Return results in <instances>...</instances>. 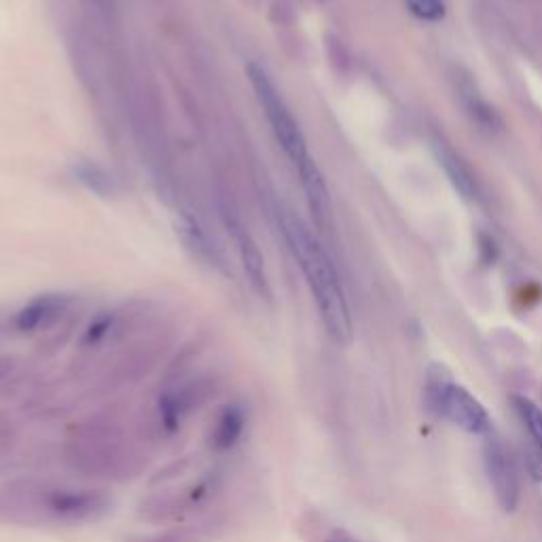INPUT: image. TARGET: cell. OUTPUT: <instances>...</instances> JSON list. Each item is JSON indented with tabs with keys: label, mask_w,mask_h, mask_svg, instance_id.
Returning <instances> with one entry per match:
<instances>
[{
	"label": "cell",
	"mask_w": 542,
	"mask_h": 542,
	"mask_svg": "<svg viewBox=\"0 0 542 542\" xmlns=\"http://www.w3.org/2000/svg\"><path fill=\"white\" fill-rule=\"evenodd\" d=\"M66 305H68V299L62 295L36 297L26 307H22L20 314L15 316V327H17V331H22V333L45 329L62 316Z\"/></svg>",
	"instance_id": "5bb4252c"
},
{
	"label": "cell",
	"mask_w": 542,
	"mask_h": 542,
	"mask_svg": "<svg viewBox=\"0 0 542 542\" xmlns=\"http://www.w3.org/2000/svg\"><path fill=\"white\" fill-rule=\"evenodd\" d=\"M405 5L422 22H441L447 13L445 0H405Z\"/></svg>",
	"instance_id": "ffe728a7"
},
{
	"label": "cell",
	"mask_w": 542,
	"mask_h": 542,
	"mask_svg": "<svg viewBox=\"0 0 542 542\" xmlns=\"http://www.w3.org/2000/svg\"><path fill=\"white\" fill-rule=\"evenodd\" d=\"M125 542H206V530L195 526H174L149 534H134Z\"/></svg>",
	"instance_id": "d6986e66"
},
{
	"label": "cell",
	"mask_w": 542,
	"mask_h": 542,
	"mask_svg": "<svg viewBox=\"0 0 542 542\" xmlns=\"http://www.w3.org/2000/svg\"><path fill=\"white\" fill-rule=\"evenodd\" d=\"M43 509L47 526H51V523L77 526V523L98 521L106 513H111L113 498L104 490H92V487H66L47 483Z\"/></svg>",
	"instance_id": "5b68a950"
},
{
	"label": "cell",
	"mask_w": 542,
	"mask_h": 542,
	"mask_svg": "<svg viewBox=\"0 0 542 542\" xmlns=\"http://www.w3.org/2000/svg\"><path fill=\"white\" fill-rule=\"evenodd\" d=\"M426 405L437 418L449 422L468 435L485 437L494 430L490 413L479 399L460 386L443 365H432L426 375Z\"/></svg>",
	"instance_id": "3957f363"
},
{
	"label": "cell",
	"mask_w": 542,
	"mask_h": 542,
	"mask_svg": "<svg viewBox=\"0 0 542 542\" xmlns=\"http://www.w3.org/2000/svg\"><path fill=\"white\" fill-rule=\"evenodd\" d=\"M280 225L284 240L297 259L305 282L314 295L318 314L324 322V329L339 346H348L354 337L350 305L343 293L337 269L329 259L327 250L312 236L310 229L303 225L299 216L293 212H282Z\"/></svg>",
	"instance_id": "6da1fadb"
},
{
	"label": "cell",
	"mask_w": 542,
	"mask_h": 542,
	"mask_svg": "<svg viewBox=\"0 0 542 542\" xmlns=\"http://www.w3.org/2000/svg\"><path fill=\"white\" fill-rule=\"evenodd\" d=\"M64 462L83 477L128 481L138 477L147 460L123 439V430L113 418H92L81 424L64 447Z\"/></svg>",
	"instance_id": "7a4b0ae2"
},
{
	"label": "cell",
	"mask_w": 542,
	"mask_h": 542,
	"mask_svg": "<svg viewBox=\"0 0 542 542\" xmlns=\"http://www.w3.org/2000/svg\"><path fill=\"white\" fill-rule=\"evenodd\" d=\"M483 464L498 504L507 513H513L519 504V477L511 449L496 430L483 437Z\"/></svg>",
	"instance_id": "ba28073f"
},
{
	"label": "cell",
	"mask_w": 542,
	"mask_h": 542,
	"mask_svg": "<svg viewBox=\"0 0 542 542\" xmlns=\"http://www.w3.org/2000/svg\"><path fill=\"white\" fill-rule=\"evenodd\" d=\"M513 411L528 443V471L534 481H542V409L528 396H513Z\"/></svg>",
	"instance_id": "30bf717a"
},
{
	"label": "cell",
	"mask_w": 542,
	"mask_h": 542,
	"mask_svg": "<svg viewBox=\"0 0 542 542\" xmlns=\"http://www.w3.org/2000/svg\"><path fill=\"white\" fill-rule=\"evenodd\" d=\"M460 96L464 100L468 115H471L473 121L479 125V130H485V132L500 130V125H502L500 117L496 115L494 108L481 98L477 87L468 79H462V83H460Z\"/></svg>",
	"instance_id": "e0dca14e"
},
{
	"label": "cell",
	"mask_w": 542,
	"mask_h": 542,
	"mask_svg": "<svg viewBox=\"0 0 542 542\" xmlns=\"http://www.w3.org/2000/svg\"><path fill=\"white\" fill-rule=\"evenodd\" d=\"M324 542H360V540H356L352 534H348V532H343V530H335L327 540H324Z\"/></svg>",
	"instance_id": "7402d4cb"
},
{
	"label": "cell",
	"mask_w": 542,
	"mask_h": 542,
	"mask_svg": "<svg viewBox=\"0 0 542 542\" xmlns=\"http://www.w3.org/2000/svg\"><path fill=\"white\" fill-rule=\"evenodd\" d=\"M221 479L216 473H210L208 477L200 479L197 483L189 485L187 490H180L176 494H159L151 496L147 502H142L140 517L153 523H166L183 517L185 513H191L206 504L216 490H219Z\"/></svg>",
	"instance_id": "9c48e42d"
},
{
	"label": "cell",
	"mask_w": 542,
	"mask_h": 542,
	"mask_svg": "<svg viewBox=\"0 0 542 542\" xmlns=\"http://www.w3.org/2000/svg\"><path fill=\"white\" fill-rule=\"evenodd\" d=\"M72 172H75V178L79 180V183L92 193H96L100 197L113 195V191H115L113 176L108 174L104 168H100L96 164H89V161H81V164L72 168Z\"/></svg>",
	"instance_id": "ac0fdd59"
},
{
	"label": "cell",
	"mask_w": 542,
	"mask_h": 542,
	"mask_svg": "<svg viewBox=\"0 0 542 542\" xmlns=\"http://www.w3.org/2000/svg\"><path fill=\"white\" fill-rule=\"evenodd\" d=\"M216 394V382L210 377H197L189 382L174 386L159 396L157 401V424L172 435L180 428L189 415L208 405Z\"/></svg>",
	"instance_id": "8992f818"
},
{
	"label": "cell",
	"mask_w": 542,
	"mask_h": 542,
	"mask_svg": "<svg viewBox=\"0 0 542 542\" xmlns=\"http://www.w3.org/2000/svg\"><path fill=\"white\" fill-rule=\"evenodd\" d=\"M435 155L439 159V166L445 170L449 183L454 185L462 200L475 202L479 197V187L471 170L464 166V161L451 151L445 142H435Z\"/></svg>",
	"instance_id": "9a60e30c"
},
{
	"label": "cell",
	"mask_w": 542,
	"mask_h": 542,
	"mask_svg": "<svg viewBox=\"0 0 542 542\" xmlns=\"http://www.w3.org/2000/svg\"><path fill=\"white\" fill-rule=\"evenodd\" d=\"M47 483L17 479L0 485V523L9 526H47L43 498Z\"/></svg>",
	"instance_id": "52a82bcc"
},
{
	"label": "cell",
	"mask_w": 542,
	"mask_h": 542,
	"mask_svg": "<svg viewBox=\"0 0 542 542\" xmlns=\"http://www.w3.org/2000/svg\"><path fill=\"white\" fill-rule=\"evenodd\" d=\"M15 426L13 422L7 418V415L0 411V454H7V451L13 447L15 443Z\"/></svg>",
	"instance_id": "44dd1931"
},
{
	"label": "cell",
	"mask_w": 542,
	"mask_h": 542,
	"mask_svg": "<svg viewBox=\"0 0 542 542\" xmlns=\"http://www.w3.org/2000/svg\"><path fill=\"white\" fill-rule=\"evenodd\" d=\"M231 231H233V238H236L238 252H240V259H242V267H244L246 276L250 280V286L255 288V291L263 299H271V286H269V278H267L265 259L261 255L257 242L252 240L250 233L240 223H231Z\"/></svg>",
	"instance_id": "4fadbf2b"
},
{
	"label": "cell",
	"mask_w": 542,
	"mask_h": 542,
	"mask_svg": "<svg viewBox=\"0 0 542 542\" xmlns=\"http://www.w3.org/2000/svg\"><path fill=\"white\" fill-rule=\"evenodd\" d=\"M297 172L301 178V187L305 191L307 206H310L316 225L320 229H327L331 223V195H329L327 183H324L322 172L318 170L316 161L312 157L301 161V164L297 166Z\"/></svg>",
	"instance_id": "8fae6325"
},
{
	"label": "cell",
	"mask_w": 542,
	"mask_h": 542,
	"mask_svg": "<svg viewBox=\"0 0 542 542\" xmlns=\"http://www.w3.org/2000/svg\"><path fill=\"white\" fill-rule=\"evenodd\" d=\"M248 81L252 85V89H255V96L263 108V113L267 117V123L271 132H274L278 144L282 147V151L286 153V157L293 161L295 168L301 164V161H305L307 157H310V153H307V142H305V136L299 128L297 119L293 117L291 108L286 106L284 98L280 96V92L276 89L274 81L269 79L267 70L257 64V62H250L248 68Z\"/></svg>",
	"instance_id": "277c9868"
},
{
	"label": "cell",
	"mask_w": 542,
	"mask_h": 542,
	"mask_svg": "<svg viewBox=\"0 0 542 542\" xmlns=\"http://www.w3.org/2000/svg\"><path fill=\"white\" fill-rule=\"evenodd\" d=\"M248 424V413L244 405L240 403H229L225 405L219 415H216V422L210 430V449L216 451V454H225V451H231L236 447Z\"/></svg>",
	"instance_id": "7c38bea8"
},
{
	"label": "cell",
	"mask_w": 542,
	"mask_h": 542,
	"mask_svg": "<svg viewBox=\"0 0 542 542\" xmlns=\"http://www.w3.org/2000/svg\"><path fill=\"white\" fill-rule=\"evenodd\" d=\"M11 369H13V363H11V360H0V384H3L5 379L9 377Z\"/></svg>",
	"instance_id": "603a6c76"
},
{
	"label": "cell",
	"mask_w": 542,
	"mask_h": 542,
	"mask_svg": "<svg viewBox=\"0 0 542 542\" xmlns=\"http://www.w3.org/2000/svg\"><path fill=\"white\" fill-rule=\"evenodd\" d=\"M176 233L180 236V240L185 242V246L193 252L195 257H200L202 261L210 263V265H221L219 263V255H216L214 246L210 244L208 236L202 231V227L197 225V221L189 214H180V219L176 223Z\"/></svg>",
	"instance_id": "2e32d148"
}]
</instances>
